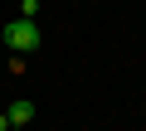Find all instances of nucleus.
<instances>
[{
	"mask_svg": "<svg viewBox=\"0 0 146 131\" xmlns=\"http://www.w3.org/2000/svg\"><path fill=\"white\" fill-rule=\"evenodd\" d=\"M5 44H10L15 53H29V49H39V20H29V15L10 20V24H5Z\"/></svg>",
	"mask_w": 146,
	"mask_h": 131,
	"instance_id": "obj_1",
	"label": "nucleus"
},
{
	"mask_svg": "<svg viewBox=\"0 0 146 131\" xmlns=\"http://www.w3.org/2000/svg\"><path fill=\"white\" fill-rule=\"evenodd\" d=\"M25 121H34V107L29 102H10V126H25Z\"/></svg>",
	"mask_w": 146,
	"mask_h": 131,
	"instance_id": "obj_2",
	"label": "nucleus"
},
{
	"mask_svg": "<svg viewBox=\"0 0 146 131\" xmlns=\"http://www.w3.org/2000/svg\"><path fill=\"white\" fill-rule=\"evenodd\" d=\"M20 15H29V20H34V15H39V0H20Z\"/></svg>",
	"mask_w": 146,
	"mask_h": 131,
	"instance_id": "obj_3",
	"label": "nucleus"
},
{
	"mask_svg": "<svg viewBox=\"0 0 146 131\" xmlns=\"http://www.w3.org/2000/svg\"><path fill=\"white\" fill-rule=\"evenodd\" d=\"M0 131H10V112H0Z\"/></svg>",
	"mask_w": 146,
	"mask_h": 131,
	"instance_id": "obj_4",
	"label": "nucleus"
}]
</instances>
